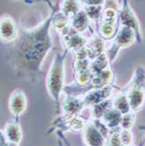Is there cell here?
Returning <instances> with one entry per match:
<instances>
[{
    "mask_svg": "<svg viewBox=\"0 0 145 146\" xmlns=\"http://www.w3.org/2000/svg\"><path fill=\"white\" fill-rule=\"evenodd\" d=\"M54 13L38 26L21 29L8 50L7 59L19 75L33 79L41 74L44 60L52 47L50 29Z\"/></svg>",
    "mask_w": 145,
    "mask_h": 146,
    "instance_id": "6da1fadb",
    "label": "cell"
},
{
    "mask_svg": "<svg viewBox=\"0 0 145 146\" xmlns=\"http://www.w3.org/2000/svg\"><path fill=\"white\" fill-rule=\"evenodd\" d=\"M67 52L65 51L63 54H57L54 56L46 75V89L50 96L55 101H59L65 88V59Z\"/></svg>",
    "mask_w": 145,
    "mask_h": 146,
    "instance_id": "7a4b0ae2",
    "label": "cell"
},
{
    "mask_svg": "<svg viewBox=\"0 0 145 146\" xmlns=\"http://www.w3.org/2000/svg\"><path fill=\"white\" fill-rule=\"evenodd\" d=\"M136 41V33L127 26H121L114 38V41L111 46L105 52L109 62H112L115 59L121 48L128 47L132 46Z\"/></svg>",
    "mask_w": 145,
    "mask_h": 146,
    "instance_id": "3957f363",
    "label": "cell"
},
{
    "mask_svg": "<svg viewBox=\"0 0 145 146\" xmlns=\"http://www.w3.org/2000/svg\"><path fill=\"white\" fill-rule=\"evenodd\" d=\"M119 9L117 11L118 17L120 19L121 26H127L132 29L136 33V40L141 43L142 42V30L140 23L135 14L133 10L129 6L127 1H122L120 3Z\"/></svg>",
    "mask_w": 145,
    "mask_h": 146,
    "instance_id": "277c9868",
    "label": "cell"
},
{
    "mask_svg": "<svg viewBox=\"0 0 145 146\" xmlns=\"http://www.w3.org/2000/svg\"><path fill=\"white\" fill-rule=\"evenodd\" d=\"M19 36V29L13 18L8 14L0 17V41L4 44H11Z\"/></svg>",
    "mask_w": 145,
    "mask_h": 146,
    "instance_id": "5b68a950",
    "label": "cell"
},
{
    "mask_svg": "<svg viewBox=\"0 0 145 146\" xmlns=\"http://www.w3.org/2000/svg\"><path fill=\"white\" fill-rule=\"evenodd\" d=\"M8 108L10 112L16 117L24 113L27 108V98L22 89L17 88L11 93L8 100Z\"/></svg>",
    "mask_w": 145,
    "mask_h": 146,
    "instance_id": "8992f818",
    "label": "cell"
},
{
    "mask_svg": "<svg viewBox=\"0 0 145 146\" xmlns=\"http://www.w3.org/2000/svg\"><path fill=\"white\" fill-rule=\"evenodd\" d=\"M113 87L111 85H108L101 88L92 89L88 91L83 96L82 101L84 102L85 107H92V106L99 104L104 101L109 99L112 95Z\"/></svg>",
    "mask_w": 145,
    "mask_h": 146,
    "instance_id": "52a82bcc",
    "label": "cell"
},
{
    "mask_svg": "<svg viewBox=\"0 0 145 146\" xmlns=\"http://www.w3.org/2000/svg\"><path fill=\"white\" fill-rule=\"evenodd\" d=\"M82 137L86 146H106L107 140L97 129L93 122L87 123L83 131Z\"/></svg>",
    "mask_w": 145,
    "mask_h": 146,
    "instance_id": "ba28073f",
    "label": "cell"
},
{
    "mask_svg": "<svg viewBox=\"0 0 145 146\" xmlns=\"http://www.w3.org/2000/svg\"><path fill=\"white\" fill-rule=\"evenodd\" d=\"M126 95L131 111L136 113L140 110L145 102V88L132 84L127 89Z\"/></svg>",
    "mask_w": 145,
    "mask_h": 146,
    "instance_id": "9c48e42d",
    "label": "cell"
},
{
    "mask_svg": "<svg viewBox=\"0 0 145 146\" xmlns=\"http://www.w3.org/2000/svg\"><path fill=\"white\" fill-rule=\"evenodd\" d=\"M4 135L8 142L19 144L23 138V131L17 118H12L6 123L4 129Z\"/></svg>",
    "mask_w": 145,
    "mask_h": 146,
    "instance_id": "30bf717a",
    "label": "cell"
},
{
    "mask_svg": "<svg viewBox=\"0 0 145 146\" xmlns=\"http://www.w3.org/2000/svg\"><path fill=\"white\" fill-rule=\"evenodd\" d=\"M65 45L67 46L68 51H73L74 52L80 49L85 47L87 43V39L84 38L81 34L76 33L73 29L69 31V33L63 37Z\"/></svg>",
    "mask_w": 145,
    "mask_h": 146,
    "instance_id": "8fae6325",
    "label": "cell"
},
{
    "mask_svg": "<svg viewBox=\"0 0 145 146\" xmlns=\"http://www.w3.org/2000/svg\"><path fill=\"white\" fill-rule=\"evenodd\" d=\"M84 108L85 105L82 99H80L76 96H68L67 100L65 99L62 106L63 114L68 117L78 115Z\"/></svg>",
    "mask_w": 145,
    "mask_h": 146,
    "instance_id": "7c38bea8",
    "label": "cell"
},
{
    "mask_svg": "<svg viewBox=\"0 0 145 146\" xmlns=\"http://www.w3.org/2000/svg\"><path fill=\"white\" fill-rule=\"evenodd\" d=\"M86 46L89 51V59L91 60H93L102 54H105L106 52V44L97 34H95L89 40H87Z\"/></svg>",
    "mask_w": 145,
    "mask_h": 146,
    "instance_id": "4fadbf2b",
    "label": "cell"
},
{
    "mask_svg": "<svg viewBox=\"0 0 145 146\" xmlns=\"http://www.w3.org/2000/svg\"><path fill=\"white\" fill-rule=\"evenodd\" d=\"M122 115L119 111H117L114 108H111L101 116V120L110 131L116 130L121 129L120 125L122 121Z\"/></svg>",
    "mask_w": 145,
    "mask_h": 146,
    "instance_id": "5bb4252c",
    "label": "cell"
},
{
    "mask_svg": "<svg viewBox=\"0 0 145 146\" xmlns=\"http://www.w3.org/2000/svg\"><path fill=\"white\" fill-rule=\"evenodd\" d=\"M113 75H114L113 72L109 68L101 72L93 74L90 82V86L92 87V89L101 88L103 87L109 85L110 82L112 81Z\"/></svg>",
    "mask_w": 145,
    "mask_h": 146,
    "instance_id": "9a60e30c",
    "label": "cell"
},
{
    "mask_svg": "<svg viewBox=\"0 0 145 146\" xmlns=\"http://www.w3.org/2000/svg\"><path fill=\"white\" fill-rule=\"evenodd\" d=\"M69 23L72 29H73L76 33L81 34L88 28L90 19L85 11L83 9H81L77 14L69 21Z\"/></svg>",
    "mask_w": 145,
    "mask_h": 146,
    "instance_id": "2e32d148",
    "label": "cell"
},
{
    "mask_svg": "<svg viewBox=\"0 0 145 146\" xmlns=\"http://www.w3.org/2000/svg\"><path fill=\"white\" fill-rule=\"evenodd\" d=\"M52 25L55 28V30L63 37L67 35L71 30V26L69 24L68 19L66 17L61 11L54 13L52 20Z\"/></svg>",
    "mask_w": 145,
    "mask_h": 146,
    "instance_id": "e0dca14e",
    "label": "cell"
},
{
    "mask_svg": "<svg viewBox=\"0 0 145 146\" xmlns=\"http://www.w3.org/2000/svg\"><path fill=\"white\" fill-rule=\"evenodd\" d=\"M113 100V108L115 109L117 111H119L122 115L127 114L131 111L129 104L128 102L126 91L125 92H120L115 96Z\"/></svg>",
    "mask_w": 145,
    "mask_h": 146,
    "instance_id": "ac0fdd59",
    "label": "cell"
},
{
    "mask_svg": "<svg viewBox=\"0 0 145 146\" xmlns=\"http://www.w3.org/2000/svg\"><path fill=\"white\" fill-rule=\"evenodd\" d=\"M109 60L106 54H102L101 55L96 57L93 60H91L89 69L92 74H95L109 68Z\"/></svg>",
    "mask_w": 145,
    "mask_h": 146,
    "instance_id": "d6986e66",
    "label": "cell"
},
{
    "mask_svg": "<svg viewBox=\"0 0 145 146\" xmlns=\"http://www.w3.org/2000/svg\"><path fill=\"white\" fill-rule=\"evenodd\" d=\"M100 37L103 39H111L114 38L116 34V23L101 21L99 26Z\"/></svg>",
    "mask_w": 145,
    "mask_h": 146,
    "instance_id": "ffe728a7",
    "label": "cell"
},
{
    "mask_svg": "<svg viewBox=\"0 0 145 146\" xmlns=\"http://www.w3.org/2000/svg\"><path fill=\"white\" fill-rule=\"evenodd\" d=\"M111 108H113L112 99H108L99 104L92 106L91 107L92 116H93L94 119H101V116Z\"/></svg>",
    "mask_w": 145,
    "mask_h": 146,
    "instance_id": "44dd1931",
    "label": "cell"
},
{
    "mask_svg": "<svg viewBox=\"0 0 145 146\" xmlns=\"http://www.w3.org/2000/svg\"><path fill=\"white\" fill-rule=\"evenodd\" d=\"M77 1H63L61 4V12L70 21L80 11Z\"/></svg>",
    "mask_w": 145,
    "mask_h": 146,
    "instance_id": "7402d4cb",
    "label": "cell"
},
{
    "mask_svg": "<svg viewBox=\"0 0 145 146\" xmlns=\"http://www.w3.org/2000/svg\"><path fill=\"white\" fill-rule=\"evenodd\" d=\"M87 123L85 120L79 115H73L70 116L67 119V122H66V126L67 128L74 132H81L83 131Z\"/></svg>",
    "mask_w": 145,
    "mask_h": 146,
    "instance_id": "603a6c76",
    "label": "cell"
},
{
    "mask_svg": "<svg viewBox=\"0 0 145 146\" xmlns=\"http://www.w3.org/2000/svg\"><path fill=\"white\" fill-rule=\"evenodd\" d=\"M92 76H93V74H92L90 69L75 72L76 82H77L78 85L82 86V87H86L88 84H90Z\"/></svg>",
    "mask_w": 145,
    "mask_h": 146,
    "instance_id": "cb8c5ba5",
    "label": "cell"
},
{
    "mask_svg": "<svg viewBox=\"0 0 145 146\" xmlns=\"http://www.w3.org/2000/svg\"><path fill=\"white\" fill-rule=\"evenodd\" d=\"M136 119V115L135 112L130 111L127 114L122 115V121L120 128L121 129H130L133 128Z\"/></svg>",
    "mask_w": 145,
    "mask_h": 146,
    "instance_id": "d4e9b609",
    "label": "cell"
},
{
    "mask_svg": "<svg viewBox=\"0 0 145 146\" xmlns=\"http://www.w3.org/2000/svg\"><path fill=\"white\" fill-rule=\"evenodd\" d=\"M85 12L88 16L90 20L94 21H98L101 20V14H102V6L97 5V6H88V5H84Z\"/></svg>",
    "mask_w": 145,
    "mask_h": 146,
    "instance_id": "484cf974",
    "label": "cell"
},
{
    "mask_svg": "<svg viewBox=\"0 0 145 146\" xmlns=\"http://www.w3.org/2000/svg\"><path fill=\"white\" fill-rule=\"evenodd\" d=\"M117 18H118L117 10H115L114 8H111V7H107V8H105L102 11L101 21H107V22L116 23L117 22Z\"/></svg>",
    "mask_w": 145,
    "mask_h": 146,
    "instance_id": "4316f807",
    "label": "cell"
},
{
    "mask_svg": "<svg viewBox=\"0 0 145 146\" xmlns=\"http://www.w3.org/2000/svg\"><path fill=\"white\" fill-rule=\"evenodd\" d=\"M120 129L110 131L109 136L107 138V146H123L120 137Z\"/></svg>",
    "mask_w": 145,
    "mask_h": 146,
    "instance_id": "83f0119b",
    "label": "cell"
},
{
    "mask_svg": "<svg viewBox=\"0 0 145 146\" xmlns=\"http://www.w3.org/2000/svg\"><path fill=\"white\" fill-rule=\"evenodd\" d=\"M120 137L121 140L122 142L123 146L133 144V140H134V136L132 131L130 129H121L120 130Z\"/></svg>",
    "mask_w": 145,
    "mask_h": 146,
    "instance_id": "f1b7e54d",
    "label": "cell"
},
{
    "mask_svg": "<svg viewBox=\"0 0 145 146\" xmlns=\"http://www.w3.org/2000/svg\"><path fill=\"white\" fill-rule=\"evenodd\" d=\"M92 122H93V123L95 125L97 129L101 133V135L107 140V138L109 137V133H110V130L107 128V126L103 123V122L101 120V119H93Z\"/></svg>",
    "mask_w": 145,
    "mask_h": 146,
    "instance_id": "f546056e",
    "label": "cell"
},
{
    "mask_svg": "<svg viewBox=\"0 0 145 146\" xmlns=\"http://www.w3.org/2000/svg\"><path fill=\"white\" fill-rule=\"evenodd\" d=\"M0 146H19V144L8 142L4 135L3 129H0Z\"/></svg>",
    "mask_w": 145,
    "mask_h": 146,
    "instance_id": "4dcf8cb0",
    "label": "cell"
},
{
    "mask_svg": "<svg viewBox=\"0 0 145 146\" xmlns=\"http://www.w3.org/2000/svg\"><path fill=\"white\" fill-rule=\"evenodd\" d=\"M105 2L106 1H81V4L88 6H97V5L103 6L105 5Z\"/></svg>",
    "mask_w": 145,
    "mask_h": 146,
    "instance_id": "1f68e13d",
    "label": "cell"
},
{
    "mask_svg": "<svg viewBox=\"0 0 145 146\" xmlns=\"http://www.w3.org/2000/svg\"><path fill=\"white\" fill-rule=\"evenodd\" d=\"M127 146H136V145H134V144H130V145H127Z\"/></svg>",
    "mask_w": 145,
    "mask_h": 146,
    "instance_id": "d6a6232c",
    "label": "cell"
},
{
    "mask_svg": "<svg viewBox=\"0 0 145 146\" xmlns=\"http://www.w3.org/2000/svg\"><path fill=\"white\" fill-rule=\"evenodd\" d=\"M106 146H107V145H106Z\"/></svg>",
    "mask_w": 145,
    "mask_h": 146,
    "instance_id": "836d02e7",
    "label": "cell"
}]
</instances>
